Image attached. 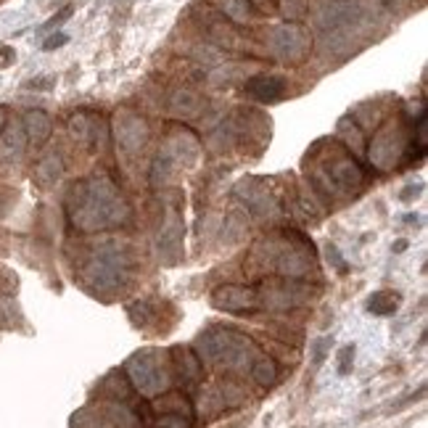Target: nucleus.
I'll list each match as a JSON object with an SVG mask.
<instances>
[{
    "instance_id": "obj_9",
    "label": "nucleus",
    "mask_w": 428,
    "mask_h": 428,
    "mask_svg": "<svg viewBox=\"0 0 428 428\" xmlns=\"http://www.w3.org/2000/svg\"><path fill=\"white\" fill-rule=\"evenodd\" d=\"M21 127H24V135H27V140H32V143H45L50 137V130H53V122H50V117L45 114V111H40V108H32V111H27L24 114V119H21Z\"/></svg>"
},
{
    "instance_id": "obj_2",
    "label": "nucleus",
    "mask_w": 428,
    "mask_h": 428,
    "mask_svg": "<svg viewBox=\"0 0 428 428\" xmlns=\"http://www.w3.org/2000/svg\"><path fill=\"white\" fill-rule=\"evenodd\" d=\"M196 349L201 362H212L227 370H249L259 357L257 344L235 328H209L198 336Z\"/></svg>"
},
{
    "instance_id": "obj_22",
    "label": "nucleus",
    "mask_w": 428,
    "mask_h": 428,
    "mask_svg": "<svg viewBox=\"0 0 428 428\" xmlns=\"http://www.w3.org/2000/svg\"><path fill=\"white\" fill-rule=\"evenodd\" d=\"M53 85V79H32V82H27V88H38V90H45Z\"/></svg>"
},
{
    "instance_id": "obj_7",
    "label": "nucleus",
    "mask_w": 428,
    "mask_h": 428,
    "mask_svg": "<svg viewBox=\"0 0 428 428\" xmlns=\"http://www.w3.org/2000/svg\"><path fill=\"white\" fill-rule=\"evenodd\" d=\"M117 137H119V146L125 151H137L143 148V143L148 140V127L143 119H137L135 114H122L117 117Z\"/></svg>"
},
{
    "instance_id": "obj_11",
    "label": "nucleus",
    "mask_w": 428,
    "mask_h": 428,
    "mask_svg": "<svg viewBox=\"0 0 428 428\" xmlns=\"http://www.w3.org/2000/svg\"><path fill=\"white\" fill-rule=\"evenodd\" d=\"M175 365H177V373H180V378L188 381V383H196V381L201 378V370H204V362L201 357L191 349H175Z\"/></svg>"
},
{
    "instance_id": "obj_16",
    "label": "nucleus",
    "mask_w": 428,
    "mask_h": 428,
    "mask_svg": "<svg viewBox=\"0 0 428 428\" xmlns=\"http://www.w3.org/2000/svg\"><path fill=\"white\" fill-rule=\"evenodd\" d=\"M397 293H391V291H378V293H373L370 296V302H368V310L373 312V315H391V312H397Z\"/></svg>"
},
{
    "instance_id": "obj_5",
    "label": "nucleus",
    "mask_w": 428,
    "mask_h": 428,
    "mask_svg": "<svg viewBox=\"0 0 428 428\" xmlns=\"http://www.w3.org/2000/svg\"><path fill=\"white\" fill-rule=\"evenodd\" d=\"M262 304V296L257 288H249V286H220L212 291V307L223 312H254L259 310Z\"/></svg>"
},
{
    "instance_id": "obj_8",
    "label": "nucleus",
    "mask_w": 428,
    "mask_h": 428,
    "mask_svg": "<svg viewBox=\"0 0 428 428\" xmlns=\"http://www.w3.org/2000/svg\"><path fill=\"white\" fill-rule=\"evenodd\" d=\"M275 48L281 50L286 59H302L307 48L312 45V40L307 38V32L299 30L296 24H288V27H283V30L275 32Z\"/></svg>"
},
{
    "instance_id": "obj_25",
    "label": "nucleus",
    "mask_w": 428,
    "mask_h": 428,
    "mask_svg": "<svg viewBox=\"0 0 428 428\" xmlns=\"http://www.w3.org/2000/svg\"><path fill=\"white\" fill-rule=\"evenodd\" d=\"M405 249H407V241H397V244H394V252L397 254H402Z\"/></svg>"
},
{
    "instance_id": "obj_13",
    "label": "nucleus",
    "mask_w": 428,
    "mask_h": 428,
    "mask_svg": "<svg viewBox=\"0 0 428 428\" xmlns=\"http://www.w3.org/2000/svg\"><path fill=\"white\" fill-rule=\"evenodd\" d=\"M0 135H3L0 146H3V151H6L9 156H19L21 151H24V140H27V135H24V127L6 125V130H3Z\"/></svg>"
},
{
    "instance_id": "obj_19",
    "label": "nucleus",
    "mask_w": 428,
    "mask_h": 428,
    "mask_svg": "<svg viewBox=\"0 0 428 428\" xmlns=\"http://www.w3.org/2000/svg\"><path fill=\"white\" fill-rule=\"evenodd\" d=\"M351 362H354V347H344L339 354V373L341 376H347L351 370Z\"/></svg>"
},
{
    "instance_id": "obj_4",
    "label": "nucleus",
    "mask_w": 428,
    "mask_h": 428,
    "mask_svg": "<svg viewBox=\"0 0 428 428\" xmlns=\"http://www.w3.org/2000/svg\"><path fill=\"white\" fill-rule=\"evenodd\" d=\"M125 270H127L125 254H119L117 249H114V252L103 249V252L96 254L88 262L85 278H88V283L96 291H111V288H117L119 283H122Z\"/></svg>"
},
{
    "instance_id": "obj_12",
    "label": "nucleus",
    "mask_w": 428,
    "mask_h": 428,
    "mask_svg": "<svg viewBox=\"0 0 428 428\" xmlns=\"http://www.w3.org/2000/svg\"><path fill=\"white\" fill-rule=\"evenodd\" d=\"M249 373H252V378L257 381V383H262V386H273L275 381H278V365H275V360L267 357V354H259V357L252 362Z\"/></svg>"
},
{
    "instance_id": "obj_6",
    "label": "nucleus",
    "mask_w": 428,
    "mask_h": 428,
    "mask_svg": "<svg viewBox=\"0 0 428 428\" xmlns=\"http://www.w3.org/2000/svg\"><path fill=\"white\" fill-rule=\"evenodd\" d=\"M286 79L278 77V74H257L246 82V93L257 101H262V103H275V101H281L286 96Z\"/></svg>"
},
{
    "instance_id": "obj_17",
    "label": "nucleus",
    "mask_w": 428,
    "mask_h": 428,
    "mask_svg": "<svg viewBox=\"0 0 428 428\" xmlns=\"http://www.w3.org/2000/svg\"><path fill=\"white\" fill-rule=\"evenodd\" d=\"M156 428H193V412H156Z\"/></svg>"
},
{
    "instance_id": "obj_24",
    "label": "nucleus",
    "mask_w": 428,
    "mask_h": 428,
    "mask_svg": "<svg viewBox=\"0 0 428 428\" xmlns=\"http://www.w3.org/2000/svg\"><path fill=\"white\" fill-rule=\"evenodd\" d=\"M6 125H9V117H6V108L0 106V133L6 130Z\"/></svg>"
},
{
    "instance_id": "obj_20",
    "label": "nucleus",
    "mask_w": 428,
    "mask_h": 428,
    "mask_svg": "<svg viewBox=\"0 0 428 428\" xmlns=\"http://www.w3.org/2000/svg\"><path fill=\"white\" fill-rule=\"evenodd\" d=\"M325 347H328V339H320L315 344V365H320L325 360Z\"/></svg>"
},
{
    "instance_id": "obj_3",
    "label": "nucleus",
    "mask_w": 428,
    "mask_h": 428,
    "mask_svg": "<svg viewBox=\"0 0 428 428\" xmlns=\"http://www.w3.org/2000/svg\"><path fill=\"white\" fill-rule=\"evenodd\" d=\"M127 381L133 383V389L140 391L143 397H159L169 386V368L164 357L156 349H143L133 354L125 365Z\"/></svg>"
},
{
    "instance_id": "obj_15",
    "label": "nucleus",
    "mask_w": 428,
    "mask_h": 428,
    "mask_svg": "<svg viewBox=\"0 0 428 428\" xmlns=\"http://www.w3.org/2000/svg\"><path fill=\"white\" fill-rule=\"evenodd\" d=\"M61 172H64V164H61V159L56 154L45 156V159H43V162L38 164V169H35V175H38V180L43 185L56 183V180L61 177Z\"/></svg>"
},
{
    "instance_id": "obj_10",
    "label": "nucleus",
    "mask_w": 428,
    "mask_h": 428,
    "mask_svg": "<svg viewBox=\"0 0 428 428\" xmlns=\"http://www.w3.org/2000/svg\"><path fill=\"white\" fill-rule=\"evenodd\" d=\"M302 299H304L302 286L283 281V283H275L273 288H270V299H264V302H270L273 307H278V310H288V307L302 304Z\"/></svg>"
},
{
    "instance_id": "obj_23",
    "label": "nucleus",
    "mask_w": 428,
    "mask_h": 428,
    "mask_svg": "<svg viewBox=\"0 0 428 428\" xmlns=\"http://www.w3.org/2000/svg\"><path fill=\"white\" fill-rule=\"evenodd\" d=\"M69 13H72V9H64V11H61V13H59V16H53V19L48 21V27H53V24H59V21H64V19H67V16H69Z\"/></svg>"
},
{
    "instance_id": "obj_21",
    "label": "nucleus",
    "mask_w": 428,
    "mask_h": 428,
    "mask_svg": "<svg viewBox=\"0 0 428 428\" xmlns=\"http://www.w3.org/2000/svg\"><path fill=\"white\" fill-rule=\"evenodd\" d=\"M64 43H67V35H56V38L45 40V50H53V48H59V45H64Z\"/></svg>"
},
{
    "instance_id": "obj_1",
    "label": "nucleus",
    "mask_w": 428,
    "mask_h": 428,
    "mask_svg": "<svg viewBox=\"0 0 428 428\" xmlns=\"http://www.w3.org/2000/svg\"><path fill=\"white\" fill-rule=\"evenodd\" d=\"M69 217L79 230H103L111 225L125 223L130 206L108 180H90L72 188L69 196Z\"/></svg>"
},
{
    "instance_id": "obj_18",
    "label": "nucleus",
    "mask_w": 428,
    "mask_h": 428,
    "mask_svg": "<svg viewBox=\"0 0 428 428\" xmlns=\"http://www.w3.org/2000/svg\"><path fill=\"white\" fill-rule=\"evenodd\" d=\"M223 11L227 16H233V19L244 21V19H252V3L249 0H223Z\"/></svg>"
},
{
    "instance_id": "obj_14",
    "label": "nucleus",
    "mask_w": 428,
    "mask_h": 428,
    "mask_svg": "<svg viewBox=\"0 0 428 428\" xmlns=\"http://www.w3.org/2000/svg\"><path fill=\"white\" fill-rule=\"evenodd\" d=\"M130 317H133V322H135L137 328H148V325H154L156 317H159V312H156L154 302H148V299H143V302H135L130 304Z\"/></svg>"
}]
</instances>
